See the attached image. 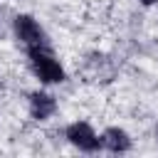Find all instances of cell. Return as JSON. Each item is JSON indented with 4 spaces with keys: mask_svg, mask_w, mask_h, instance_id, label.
<instances>
[{
    "mask_svg": "<svg viewBox=\"0 0 158 158\" xmlns=\"http://www.w3.org/2000/svg\"><path fill=\"white\" fill-rule=\"evenodd\" d=\"M25 52H27V62H30L32 74L42 84H62L67 79V72L59 64V59L52 54V47H32Z\"/></svg>",
    "mask_w": 158,
    "mask_h": 158,
    "instance_id": "cell-1",
    "label": "cell"
},
{
    "mask_svg": "<svg viewBox=\"0 0 158 158\" xmlns=\"http://www.w3.org/2000/svg\"><path fill=\"white\" fill-rule=\"evenodd\" d=\"M12 32L22 42L25 49H32V47H52L44 27L32 15H27V12H20V15L12 17Z\"/></svg>",
    "mask_w": 158,
    "mask_h": 158,
    "instance_id": "cell-2",
    "label": "cell"
},
{
    "mask_svg": "<svg viewBox=\"0 0 158 158\" xmlns=\"http://www.w3.org/2000/svg\"><path fill=\"white\" fill-rule=\"evenodd\" d=\"M64 138H67L74 148L84 151V153H96V151H101V136H99L86 121H74V123H69V126L64 128Z\"/></svg>",
    "mask_w": 158,
    "mask_h": 158,
    "instance_id": "cell-3",
    "label": "cell"
},
{
    "mask_svg": "<svg viewBox=\"0 0 158 158\" xmlns=\"http://www.w3.org/2000/svg\"><path fill=\"white\" fill-rule=\"evenodd\" d=\"M27 106H30V116H32L35 121H47V118H52V116L57 114V99H54L49 91H44V89L30 91Z\"/></svg>",
    "mask_w": 158,
    "mask_h": 158,
    "instance_id": "cell-4",
    "label": "cell"
},
{
    "mask_svg": "<svg viewBox=\"0 0 158 158\" xmlns=\"http://www.w3.org/2000/svg\"><path fill=\"white\" fill-rule=\"evenodd\" d=\"M101 148L104 151H111V153H128L133 148V138L118 128V126H109L104 133H101Z\"/></svg>",
    "mask_w": 158,
    "mask_h": 158,
    "instance_id": "cell-5",
    "label": "cell"
},
{
    "mask_svg": "<svg viewBox=\"0 0 158 158\" xmlns=\"http://www.w3.org/2000/svg\"><path fill=\"white\" fill-rule=\"evenodd\" d=\"M141 5H146V7H151V5H158V0H138Z\"/></svg>",
    "mask_w": 158,
    "mask_h": 158,
    "instance_id": "cell-6",
    "label": "cell"
}]
</instances>
